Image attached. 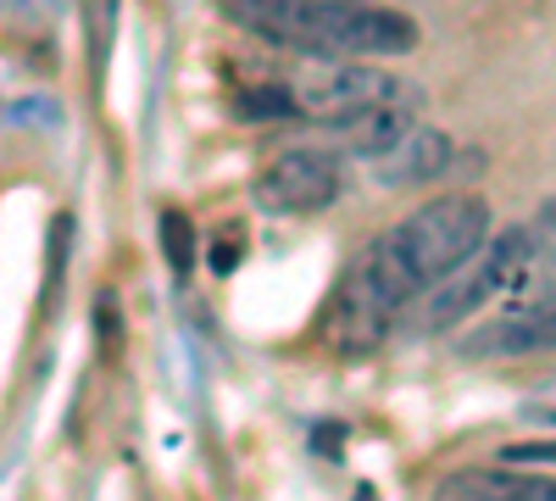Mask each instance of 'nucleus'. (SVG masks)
Masks as SVG:
<instances>
[{
    "label": "nucleus",
    "instance_id": "f257e3e1",
    "mask_svg": "<svg viewBox=\"0 0 556 501\" xmlns=\"http://www.w3.org/2000/svg\"><path fill=\"white\" fill-rule=\"evenodd\" d=\"M484 240H490L484 196H440L429 206H417L395 229H384L351 267V279L340 290V335L351 346L384 340L395 317L424 290L451 279L462 262H473Z\"/></svg>",
    "mask_w": 556,
    "mask_h": 501
},
{
    "label": "nucleus",
    "instance_id": "f03ea898",
    "mask_svg": "<svg viewBox=\"0 0 556 501\" xmlns=\"http://www.w3.org/2000/svg\"><path fill=\"white\" fill-rule=\"evenodd\" d=\"M223 17L312 62H395L424 39V28L384 0H223Z\"/></svg>",
    "mask_w": 556,
    "mask_h": 501
},
{
    "label": "nucleus",
    "instance_id": "7ed1b4c3",
    "mask_svg": "<svg viewBox=\"0 0 556 501\" xmlns=\"http://www.w3.org/2000/svg\"><path fill=\"white\" fill-rule=\"evenodd\" d=\"M556 240V201H545L534 217L513 223V229H501L495 240H484L473 251V262H462L451 279H440L434 290L417 296L412 306V335H445L456 329L468 312H479L484 301L495 296H513L523 279H529V267L540 262V251Z\"/></svg>",
    "mask_w": 556,
    "mask_h": 501
},
{
    "label": "nucleus",
    "instance_id": "20e7f679",
    "mask_svg": "<svg viewBox=\"0 0 556 501\" xmlns=\"http://www.w3.org/2000/svg\"><path fill=\"white\" fill-rule=\"evenodd\" d=\"M295 107L317 123H334L351 112H406L417 117L429 107V89L412 73H395L384 62H317L295 84Z\"/></svg>",
    "mask_w": 556,
    "mask_h": 501
},
{
    "label": "nucleus",
    "instance_id": "39448f33",
    "mask_svg": "<svg viewBox=\"0 0 556 501\" xmlns=\"http://www.w3.org/2000/svg\"><path fill=\"white\" fill-rule=\"evenodd\" d=\"M340 190H345V156L334 146H290L256 173V206L278 217L323 212L340 201Z\"/></svg>",
    "mask_w": 556,
    "mask_h": 501
},
{
    "label": "nucleus",
    "instance_id": "423d86ee",
    "mask_svg": "<svg viewBox=\"0 0 556 501\" xmlns=\"http://www.w3.org/2000/svg\"><path fill=\"white\" fill-rule=\"evenodd\" d=\"M451 167H456V146L434 123H412L401 140H390L379 156H367V173H374V185H384V190L434 185V178H445Z\"/></svg>",
    "mask_w": 556,
    "mask_h": 501
},
{
    "label": "nucleus",
    "instance_id": "0eeeda50",
    "mask_svg": "<svg viewBox=\"0 0 556 501\" xmlns=\"http://www.w3.org/2000/svg\"><path fill=\"white\" fill-rule=\"evenodd\" d=\"M534 351H556V301H534L495 317V324L473 329L456 346V356L468 362H490V356H534Z\"/></svg>",
    "mask_w": 556,
    "mask_h": 501
},
{
    "label": "nucleus",
    "instance_id": "6e6552de",
    "mask_svg": "<svg viewBox=\"0 0 556 501\" xmlns=\"http://www.w3.org/2000/svg\"><path fill=\"white\" fill-rule=\"evenodd\" d=\"M434 501H556V474H529V468H456L434 485Z\"/></svg>",
    "mask_w": 556,
    "mask_h": 501
},
{
    "label": "nucleus",
    "instance_id": "1a4fd4ad",
    "mask_svg": "<svg viewBox=\"0 0 556 501\" xmlns=\"http://www.w3.org/2000/svg\"><path fill=\"white\" fill-rule=\"evenodd\" d=\"M334 151L345 156H379L390 140H401V134L412 128L406 112H351V117H334Z\"/></svg>",
    "mask_w": 556,
    "mask_h": 501
},
{
    "label": "nucleus",
    "instance_id": "9d476101",
    "mask_svg": "<svg viewBox=\"0 0 556 501\" xmlns=\"http://www.w3.org/2000/svg\"><path fill=\"white\" fill-rule=\"evenodd\" d=\"M235 112H240L245 123H285V117H301L295 89H285V84H256V89H245V96L235 101Z\"/></svg>",
    "mask_w": 556,
    "mask_h": 501
},
{
    "label": "nucleus",
    "instance_id": "9b49d317",
    "mask_svg": "<svg viewBox=\"0 0 556 501\" xmlns=\"http://www.w3.org/2000/svg\"><path fill=\"white\" fill-rule=\"evenodd\" d=\"M162 240H167L173 273H190V267H195L201 240H195V229H190V217H184V212H162Z\"/></svg>",
    "mask_w": 556,
    "mask_h": 501
},
{
    "label": "nucleus",
    "instance_id": "f8f14e48",
    "mask_svg": "<svg viewBox=\"0 0 556 501\" xmlns=\"http://www.w3.org/2000/svg\"><path fill=\"white\" fill-rule=\"evenodd\" d=\"M518 296H523V306H534V301H556V240L540 251V262L529 267V279L518 285Z\"/></svg>",
    "mask_w": 556,
    "mask_h": 501
},
{
    "label": "nucleus",
    "instance_id": "ddd939ff",
    "mask_svg": "<svg viewBox=\"0 0 556 501\" xmlns=\"http://www.w3.org/2000/svg\"><path fill=\"white\" fill-rule=\"evenodd\" d=\"M506 468H556V440H513L501 446Z\"/></svg>",
    "mask_w": 556,
    "mask_h": 501
},
{
    "label": "nucleus",
    "instance_id": "4468645a",
    "mask_svg": "<svg viewBox=\"0 0 556 501\" xmlns=\"http://www.w3.org/2000/svg\"><path fill=\"white\" fill-rule=\"evenodd\" d=\"M523 418H534V424H556V385H551V390H540V396L523 406Z\"/></svg>",
    "mask_w": 556,
    "mask_h": 501
},
{
    "label": "nucleus",
    "instance_id": "2eb2a0df",
    "mask_svg": "<svg viewBox=\"0 0 556 501\" xmlns=\"http://www.w3.org/2000/svg\"><path fill=\"white\" fill-rule=\"evenodd\" d=\"M235 256H240V251H235V229H228V235L212 246V267H217V273H228V267H235Z\"/></svg>",
    "mask_w": 556,
    "mask_h": 501
}]
</instances>
